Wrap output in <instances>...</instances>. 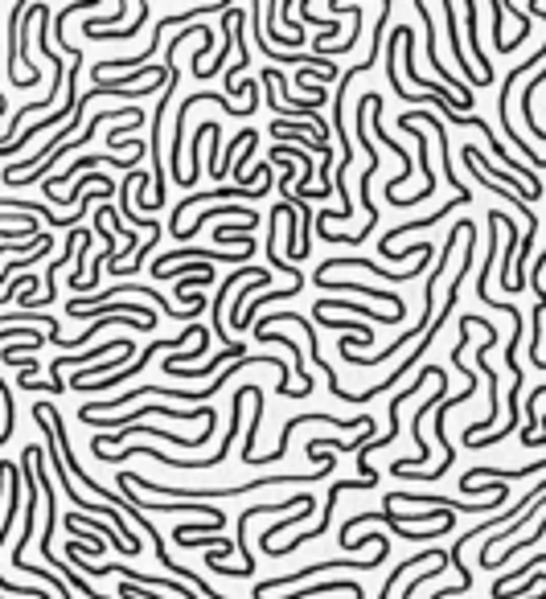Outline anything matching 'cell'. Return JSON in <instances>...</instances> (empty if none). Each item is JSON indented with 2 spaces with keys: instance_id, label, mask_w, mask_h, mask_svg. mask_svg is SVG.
Wrapping results in <instances>:
<instances>
[{
  "instance_id": "8fae6325",
  "label": "cell",
  "mask_w": 546,
  "mask_h": 599,
  "mask_svg": "<svg viewBox=\"0 0 546 599\" xmlns=\"http://www.w3.org/2000/svg\"><path fill=\"white\" fill-rule=\"evenodd\" d=\"M301 17L309 25H321V29H325L321 37H317V45H321L325 37H337V33H341V25H337V21H321V12H312V4H301Z\"/></svg>"
},
{
  "instance_id": "9c48e42d",
  "label": "cell",
  "mask_w": 546,
  "mask_h": 599,
  "mask_svg": "<svg viewBox=\"0 0 546 599\" xmlns=\"http://www.w3.org/2000/svg\"><path fill=\"white\" fill-rule=\"evenodd\" d=\"M185 37H189V29L177 33V37L169 42V50H165V66H157V83H165V78H169V70H173V50H177V45H181ZM149 70H152V66H144V70H128V75L119 78V86H124V91H132V83H136V78H144Z\"/></svg>"
},
{
  "instance_id": "3957f363",
  "label": "cell",
  "mask_w": 546,
  "mask_h": 599,
  "mask_svg": "<svg viewBox=\"0 0 546 599\" xmlns=\"http://www.w3.org/2000/svg\"><path fill=\"white\" fill-rule=\"evenodd\" d=\"M415 12H419V21H423V33H428V62H431V70H436L439 78H448V83H452V95H456V103H461V116H469V108H472V86L456 83L448 66H439V54H436V25H431V12H428V4H423V0H415Z\"/></svg>"
},
{
  "instance_id": "6da1fadb",
  "label": "cell",
  "mask_w": 546,
  "mask_h": 599,
  "mask_svg": "<svg viewBox=\"0 0 546 599\" xmlns=\"http://www.w3.org/2000/svg\"><path fill=\"white\" fill-rule=\"evenodd\" d=\"M477 395V378H469V386H464L461 395H452V398H444L436 407V439H439V448H444V460L436 464V468H395V476H403V481H439L444 472L456 464V448H452V435H448V411L452 407H461V403H469V398Z\"/></svg>"
},
{
  "instance_id": "30bf717a",
  "label": "cell",
  "mask_w": 546,
  "mask_h": 599,
  "mask_svg": "<svg viewBox=\"0 0 546 599\" xmlns=\"http://www.w3.org/2000/svg\"><path fill=\"white\" fill-rule=\"evenodd\" d=\"M152 161H157V169H161V124H152ZM140 205L144 210H161L165 205V185H161V177H157V185H152V197H140Z\"/></svg>"
},
{
  "instance_id": "52a82bcc",
  "label": "cell",
  "mask_w": 546,
  "mask_h": 599,
  "mask_svg": "<svg viewBox=\"0 0 546 599\" xmlns=\"http://www.w3.org/2000/svg\"><path fill=\"white\" fill-rule=\"evenodd\" d=\"M464 25H469V45H472V54H477V70H481V75L493 83V66H489V58H485V45H481V9H477V0H469V4H464Z\"/></svg>"
},
{
  "instance_id": "8992f818",
  "label": "cell",
  "mask_w": 546,
  "mask_h": 599,
  "mask_svg": "<svg viewBox=\"0 0 546 599\" xmlns=\"http://www.w3.org/2000/svg\"><path fill=\"white\" fill-rule=\"evenodd\" d=\"M243 357H246V349H243V345H226V349H222V354H218V357H210V362H202V365H197V370H189V365H173V362H161V370H165V374H169V378H210V374H214V370H218V365H222V362H243Z\"/></svg>"
},
{
  "instance_id": "7a4b0ae2",
  "label": "cell",
  "mask_w": 546,
  "mask_h": 599,
  "mask_svg": "<svg viewBox=\"0 0 546 599\" xmlns=\"http://www.w3.org/2000/svg\"><path fill=\"white\" fill-rule=\"evenodd\" d=\"M403 124H428V128L436 132L439 152H444V177H448L452 193H456V197H461V202L469 205V202H472V189L461 181V177H456V172H452V140H448V132H444V119H439L436 111H423V108H419V116H415V111H407V116H403Z\"/></svg>"
},
{
  "instance_id": "ba28073f",
  "label": "cell",
  "mask_w": 546,
  "mask_h": 599,
  "mask_svg": "<svg viewBox=\"0 0 546 599\" xmlns=\"http://www.w3.org/2000/svg\"><path fill=\"white\" fill-rule=\"evenodd\" d=\"M214 218H238V222H255V210H246V205H205L202 214H197V222L189 226V235H185V246H189V238L197 235V230H205V226L214 222Z\"/></svg>"
},
{
  "instance_id": "7c38bea8",
  "label": "cell",
  "mask_w": 546,
  "mask_h": 599,
  "mask_svg": "<svg viewBox=\"0 0 546 599\" xmlns=\"http://www.w3.org/2000/svg\"><path fill=\"white\" fill-rule=\"evenodd\" d=\"M17 468V464H9V460H0V492H4V484H9V472Z\"/></svg>"
},
{
  "instance_id": "5b68a950",
  "label": "cell",
  "mask_w": 546,
  "mask_h": 599,
  "mask_svg": "<svg viewBox=\"0 0 546 599\" xmlns=\"http://www.w3.org/2000/svg\"><path fill=\"white\" fill-rule=\"evenodd\" d=\"M444 33H448V42H452V58H456V66L464 70V78H469L472 86H489V78H481V70H477V66H469V58H464V45H461V25H456V9H452V0H444Z\"/></svg>"
},
{
  "instance_id": "277c9868",
  "label": "cell",
  "mask_w": 546,
  "mask_h": 599,
  "mask_svg": "<svg viewBox=\"0 0 546 599\" xmlns=\"http://www.w3.org/2000/svg\"><path fill=\"white\" fill-rule=\"evenodd\" d=\"M255 45L263 50V58H268V62H288V66H301V70H304V66H312V70H321L325 78L337 75V66H333L329 58H321V54H279V50H271L268 37H263V29H259V25H255Z\"/></svg>"
}]
</instances>
